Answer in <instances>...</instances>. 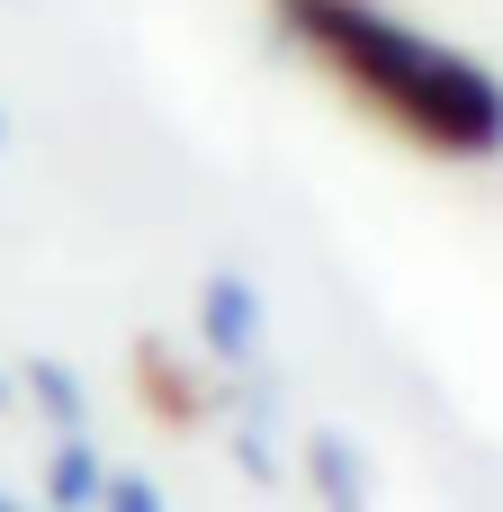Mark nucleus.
Instances as JSON below:
<instances>
[{
    "label": "nucleus",
    "mask_w": 503,
    "mask_h": 512,
    "mask_svg": "<svg viewBox=\"0 0 503 512\" xmlns=\"http://www.w3.org/2000/svg\"><path fill=\"white\" fill-rule=\"evenodd\" d=\"M270 9H279L288 45L342 99H360L378 126H396L432 162H495L503 153V81L468 45L423 36L414 18H396L378 0H270Z\"/></svg>",
    "instance_id": "obj_1"
},
{
    "label": "nucleus",
    "mask_w": 503,
    "mask_h": 512,
    "mask_svg": "<svg viewBox=\"0 0 503 512\" xmlns=\"http://www.w3.org/2000/svg\"><path fill=\"white\" fill-rule=\"evenodd\" d=\"M198 342L216 351V369H252L261 360V288L243 270H207L198 279Z\"/></svg>",
    "instance_id": "obj_2"
},
{
    "label": "nucleus",
    "mask_w": 503,
    "mask_h": 512,
    "mask_svg": "<svg viewBox=\"0 0 503 512\" xmlns=\"http://www.w3.org/2000/svg\"><path fill=\"white\" fill-rule=\"evenodd\" d=\"M306 486L324 495V512H369V459L351 432H315L306 441Z\"/></svg>",
    "instance_id": "obj_3"
},
{
    "label": "nucleus",
    "mask_w": 503,
    "mask_h": 512,
    "mask_svg": "<svg viewBox=\"0 0 503 512\" xmlns=\"http://www.w3.org/2000/svg\"><path fill=\"white\" fill-rule=\"evenodd\" d=\"M99 441H81V432H54V459H45V504L54 512H90L99 504Z\"/></svg>",
    "instance_id": "obj_4"
},
{
    "label": "nucleus",
    "mask_w": 503,
    "mask_h": 512,
    "mask_svg": "<svg viewBox=\"0 0 503 512\" xmlns=\"http://www.w3.org/2000/svg\"><path fill=\"white\" fill-rule=\"evenodd\" d=\"M18 387H27V405H36L54 432H81V423H90V396H81V378H72L63 360H27Z\"/></svg>",
    "instance_id": "obj_5"
},
{
    "label": "nucleus",
    "mask_w": 503,
    "mask_h": 512,
    "mask_svg": "<svg viewBox=\"0 0 503 512\" xmlns=\"http://www.w3.org/2000/svg\"><path fill=\"white\" fill-rule=\"evenodd\" d=\"M90 512H171L162 504V486H153V477H135V468H108V477H99V504Z\"/></svg>",
    "instance_id": "obj_6"
},
{
    "label": "nucleus",
    "mask_w": 503,
    "mask_h": 512,
    "mask_svg": "<svg viewBox=\"0 0 503 512\" xmlns=\"http://www.w3.org/2000/svg\"><path fill=\"white\" fill-rule=\"evenodd\" d=\"M0 512H27V504H18V495H9V486H0Z\"/></svg>",
    "instance_id": "obj_7"
},
{
    "label": "nucleus",
    "mask_w": 503,
    "mask_h": 512,
    "mask_svg": "<svg viewBox=\"0 0 503 512\" xmlns=\"http://www.w3.org/2000/svg\"><path fill=\"white\" fill-rule=\"evenodd\" d=\"M9 396H18V387H9V378H0V405H9Z\"/></svg>",
    "instance_id": "obj_8"
},
{
    "label": "nucleus",
    "mask_w": 503,
    "mask_h": 512,
    "mask_svg": "<svg viewBox=\"0 0 503 512\" xmlns=\"http://www.w3.org/2000/svg\"><path fill=\"white\" fill-rule=\"evenodd\" d=\"M0 144H9V108H0Z\"/></svg>",
    "instance_id": "obj_9"
}]
</instances>
